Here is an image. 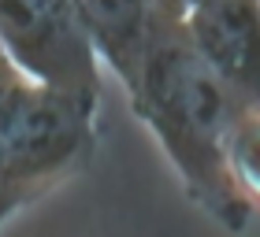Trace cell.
Wrapping results in <instances>:
<instances>
[{
  "mask_svg": "<svg viewBox=\"0 0 260 237\" xmlns=\"http://www.w3.org/2000/svg\"><path fill=\"white\" fill-rule=\"evenodd\" d=\"M123 93L179 174L186 196L234 233L249 226L253 204L238 193L227 167L231 130L245 108L193 56L182 30V4L164 0L152 45Z\"/></svg>",
  "mask_w": 260,
  "mask_h": 237,
  "instance_id": "1",
  "label": "cell"
},
{
  "mask_svg": "<svg viewBox=\"0 0 260 237\" xmlns=\"http://www.w3.org/2000/svg\"><path fill=\"white\" fill-rule=\"evenodd\" d=\"M97 108L34 89L0 67V226L89 167Z\"/></svg>",
  "mask_w": 260,
  "mask_h": 237,
  "instance_id": "2",
  "label": "cell"
},
{
  "mask_svg": "<svg viewBox=\"0 0 260 237\" xmlns=\"http://www.w3.org/2000/svg\"><path fill=\"white\" fill-rule=\"evenodd\" d=\"M0 52L34 89L101 108V59L75 0H0Z\"/></svg>",
  "mask_w": 260,
  "mask_h": 237,
  "instance_id": "3",
  "label": "cell"
},
{
  "mask_svg": "<svg viewBox=\"0 0 260 237\" xmlns=\"http://www.w3.org/2000/svg\"><path fill=\"white\" fill-rule=\"evenodd\" d=\"M182 30L193 56L238 100V108L260 111V4H182Z\"/></svg>",
  "mask_w": 260,
  "mask_h": 237,
  "instance_id": "4",
  "label": "cell"
},
{
  "mask_svg": "<svg viewBox=\"0 0 260 237\" xmlns=\"http://www.w3.org/2000/svg\"><path fill=\"white\" fill-rule=\"evenodd\" d=\"M160 8L156 4H138V0H82L78 15L86 22V33L93 41L101 67H108L115 82L126 89L134 82L141 59H145L152 33L160 22Z\"/></svg>",
  "mask_w": 260,
  "mask_h": 237,
  "instance_id": "5",
  "label": "cell"
},
{
  "mask_svg": "<svg viewBox=\"0 0 260 237\" xmlns=\"http://www.w3.org/2000/svg\"><path fill=\"white\" fill-rule=\"evenodd\" d=\"M227 167L238 193L256 208L260 204V111H242L231 130Z\"/></svg>",
  "mask_w": 260,
  "mask_h": 237,
  "instance_id": "6",
  "label": "cell"
},
{
  "mask_svg": "<svg viewBox=\"0 0 260 237\" xmlns=\"http://www.w3.org/2000/svg\"><path fill=\"white\" fill-rule=\"evenodd\" d=\"M0 67H8V59H4V52H0Z\"/></svg>",
  "mask_w": 260,
  "mask_h": 237,
  "instance_id": "7",
  "label": "cell"
}]
</instances>
